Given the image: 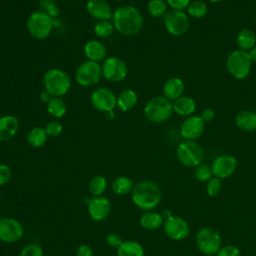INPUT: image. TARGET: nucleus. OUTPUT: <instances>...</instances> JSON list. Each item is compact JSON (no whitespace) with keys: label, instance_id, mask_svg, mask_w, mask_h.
I'll return each mask as SVG.
<instances>
[{"label":"nucleus","instance_id":"obj_1","mask_svg":"<svg viewBox=\"0 0 256 256\" xmlns=\"http://www.w3.org/2000/svg\"><path fill=\"white\" fill-rule=\"evenodd\" d=\"M111 20L115 30L124 36L136 35L144 26L143 15L132 5L117 7L113 11Z\"/></svg>","mask_w":256,"mask_h":256},{"label":"nucleus","instance_id":"obj_2","mask_svg":"<svg viewBox=\"0 0 256 256\" xmlns=\"http://www.w3.org/2000/svg\"><path fill=\"white\" fill-rule=\"evenodd\" d=\"M162 198V192L158 184L150 180H144L134 185L132 201L134 205L144 211H152L158 206Z\"/></svg>","mask_w":256,"mask_h":256},{"label":"nucleus","instance_id":"obj_3","mask_svg":"<svg viewBox=\"0 0 256 256\" xmlns=\"http://www.w3.org/2000/svg\"><path fill=\"white\" fill-rule=\"evenodd\" d=\"M55 20L44 10L33 11L26 20V28L32 38L44 40L52 33Z\"/></svg>","mask_w":256,"mask_h":256},{"label":"nucleus","instance_id":"obj_4","mask_svg":"<svg viewBox=\"0 0 256 256\" xmlns=\"http://www.w3.org/2000/svg\"><path fill=\"white\" fill-rule=\"evenodd\" d=\"M43 86L44 90L51 96L62 97L71 88V78L68 73L60 68H50L44 73Z\"/></svg>","mask_w":256,"mask_h":256},{"label":"nucleus","instance_id":"obj_5","mask_svg":"<svg viewBox=\"0 0 256 256\" xmlns=\"http://www.w3.org/2000/svg\"><path fill=\"white\" fill-rule=\"evenodd\" d=\"M172 113V101L164 96H155L149 99L143 108L144 117L154 124H160L167 121Z\"/></svg>","mask_w":256,"mask_h":256},{"label":"nucleus","instance_id":"obj_6","mask_svg":"<svg viewBox=\"0 0 256 256\" xmlns=\"http://www.w3.org/2000/svg\"><path fill=\"white\" fill-rule=\"evenodd\" d=\"M226 67L232 77L242 80L250 74L252 60L248 52L236 49L227 56Z\"/></svg>","mask_w":256,"mask_h":256},{"label":"nucleus","instance_id":"obj_7","mask_svg":"<svg viewBox=\"0 0 256 256\" xmlns=\"http://www.w3.org/2000/svg\"><path fill=\"white\" fill-rule=\"evenodd\" d=\"M176 155L180 163L187 167H197L204 158L203 148L199 143L192 140H184L176 149Z\"/></svg>","mask_w":256,"mask_h":256},{"label":"nucleus","instance_id":"obj_8","mask_svg":"<svg viewBox=\"0 0 256 256\" xmlns=\"http://www.w3.org/2000/svg\"><path fill=\"white\" fill-rule=\"evenodd\" d=\"M221 235L212 227H203L196 234V245L205 255H214L222 247Z\"/></svg>","mask_w":256,"mask_h":256},{"label":"nucleus","instance_id":"obj_9","mask_svg":"<svg viewBox=\"0 0 256 256\" xmlns=\"http://www.w3.org/2000/svg\"><path fill=\"white\" fill-rule=\"evenodd\" d=\"M102 77L101 64L91 60L83 61L75 71L76 82L82 87L94 86Z\"/></svg>","mask_w":256,"mask_h":256},{"label":"nucleus","instance_id":"obj_10","mask_svg":"<svg viewBox=\"0 0 256 256\" xmlns=\"http://www.w3.org/2000/svg\"><path fill=\"white\" fill-rule=\"evenodd\" d=\"M163 24L166 31L172 36H182L189 29V18L184 11L169 10L163 17Z\"/></svg>","mask_w":256,"mask_h":256},{"label":"nucleus","instance_id":"obj_11","mask_svg":"<svg viewBox=\"0 0 256 256\" xmlns=\"http://www.w3.org/2000/svg\"><path fill=\"white\" fill-rule=\"evenodd\" d=\"M90 103L95 110L109 113L114 111L117 107V96L111 89L100 87L91 93Z\"/></svg>","mask_w":256,"mask_h":256},{"label":"nucleus","instance_id":"obj_12","mask_svg":"<svg viewBox=\"0 0 256 256\" xmlns=\"http://www.w3.org/2000/svg\"><path fill=\"white\" fill-rule=\"evenodd\" d=\"M102 76L110 82H121L128 74L127 64L119 57H107L101 64Z\"/></svg>","mask_w":256,"mask_h":256},{"label":"nucleus","instance_id":"obj_13","mask_svg":"<svg viewBox=\"0 0 256 256\" xmlns=\"http://www.w3.org/2000/svg\"><path fill=\"white\" fill-rule=\"evenodd\" d=\"M165 234L172 240L180 241L185 239L190 232L189 224L187 221L180 217L171 215L167 217L163 223Z\"/></svg>","mask_w":256,"mask_h":256},{"label":"nucleus","instance_id":"obj_14","mask_svg":"<svg viewBox=\"0 0 256 256\" xmlns=\"http://www.w3.org/2000/svg\"><path fill=\"white\" fill-rule=\"evenodd\" d=\"M22 224L11 217L0 218V240L5 243H14L23 236Z\"/></svg>","mask_w":256,"mask_h":256},{"label":"nucleus","instance_id":"obj_15","mask_svg":"<svg viewBox=\"0 0 256 256\" xmlns=\"http://www.w3.org/2000/svg\"><path fill=\"white\" fill-rule=\"evenodd\" d=\"M237 160L229 154H222L217 156L211 165L212 174L219 179H226L230 177L237 168Z\"/></svg>","mask_w":256,"mask_h":256},{"label":"nucleus","instance_id":"obj_16","mask_svg":"<svg viewBox=\"0 0 256 256\" xmlns=\"http://www.w3.org/2000/svg\"><path fill=\"white\" fill-rule=\"evenodd\" d=\"M205 122L198 115H191L184 119L180 126V134L185 140L195 141L205 130Z\"/></svg>","mask_w":256,"mask_h":256},{"label":"nucleus","instance_id":"obj_17","mask_svg":"<svg viewBox=\"0 0 256 256\" xmlns=\"http://www.w3.org/2000/svg\"><path fill=\"white\" fill-rule=\"evenodd\" d=\"M88 214L94 221L106 219L111 210L110 201L103 196H96L88 201Z\"/></svg>","mask_w":256,"mask_h":256},{"label":"nucleus","instance_id":"obj_18","mask_svg":"<svg viewBox=\"0 0 256 256\" xmlns=\"http://www.w3.org/2000/svg\"><path fill=\"white\" fill-rule=\"evenodd\" d=\"M86 10L91 17L98 21L112 19L113 11L105 0H88L86 3Z\"/></svg>","mask_w":256,"mask_h":256},{"label":"nucleus","instance_id":"obj_19","mask_svg":"<svg viewBox=\"0 0 256 256\" xmlns=\"http://www.w3.org/2000/svg\"><path fill=\"white\" fill-rule=\"evenodd\" d=\"M20 127L19 119L14 115H4L0 117V142L11 140Z\"/></svg>","mask_w":256,"mask_h":256},{"label":"nucleus","instance_id":"obj_20","mask_svg":"<svg viewBox=\"0 0 256 256\" xmlns=\"http://www.w3.org/2000/svg\"><path fill=\"white\" fill-rule=\"evenodd\" d=\"M84 55L87 60L94 62H103L107 58V48L99 40H89L84 45Z\"/></svg>","mask_w":256,"mask_h":256},{"label":"nucleus","instance_id":"obj_21","mask_svg":"<svg viewBox=\"0 0 256 256\" xmlns=\"http://www.w3.org/2000/svg\"><path fill=\"white\" fill-rule=\"evenodd\" d=\"M185 90L184 82L179 77H170L163 85V96L170 101H174L183 96Z\"/></svg>","mask_w":256,"mask_h":256},{"label":"nucleus","instance_id":"obj_22","mask_svg":"<svg viewBox=\"0 0 256 256\" xmlns=\"http://www.w3.org/2000/svg\"><path fill=\"white\" fill-rule=\"evenodd\" d=\"M235 125L244 132H254L256 130V112L242 110L235 116Z\"/></svg>","mask_w":256,"mask_h":256},{"label":"nucleus","instance_id":"obj_23","mask_svg":"<svg viewBox=\"0 0 256 256\" xmlns=\"http://www.w3.org/2000/svg\"><path fill=\"white\" fill-rule=\"evenodd\" d=\"M173 112L180 116H191L196 110V102L190 96H181L172 102Z\"/></svg>","mask_w":256,"mask_h":256},{"label":"nucleus","instance_id":"obj_24","mask_svg":"<svg viewBox=\"0 0 256 256\" xmlns=\"http://www.w3.org/2000/svg\"><path fill=\"white\" fill-rule=\"evenodd\" d=\"M138 102V95L132 89H125L117 96V108L122 112L132 110Z\"/></svg>","mask_w":256,"mask_h":256},{"label":"nucleus","instance_id":"obj_25","mask_svg":"<svg viewBox=\"0 0 256 256\" xmlns=\"http://www.w3.org/2000/svg\"><path fill=\"white\" fill-rule=\"evenodd\" d=\"M236 43L238 49L248 52L256 45V34L251 29L243 28L237 33Z\"/></svg>","mask_w":256,"mask_h":256},{"label":"nucleus","instance_id":"obj_26","mask_svg":"<svg viewBox=\"0 0 256 256\" xmlns=\"http://www.w3.org/2000/svg\"><path fill=\"white\" fill-rule=\"evenodd\" d=\"M163 223L164 220L162 214L154 211H146L140 217V225L147 230H156L160 228Z\"/></svg>","mask_w":256,"mask_h":256},{"label":"nucleus","instance_id":"obj_27","mask_svg":"<svg viewBox=\"0 0 256 256\" xmlns=\"http://www.w3.org/2000/svg\"><path fill=\"white\" fill-rule=\"evenodd\" d=\"M48 113L56 119L62 118L67 113V104L62 99V97L52 96L50 100L46 103Z\"/></svg>","mask_w":256,"mask_h":256},{"label":"nucleus","instance_id":"obj_28","mask_svg":"<svg viewBox=\"0 0 256 256\" xmlns=\"http://www.w3.org/2000/svg\"><path fill=\"white\" fill-rule=\"evenodd\" d=\"M117 256H144V249L142 245L136 241H123L117 248Z\"/></svg>","mask_w":256,"mask_h":256},{"label":"nucleus","instance_id":"obj_29","mask_svg":"<svg viewBox=\"0 0 256 256\" xmlns=\"http://www.w3.org/2000/svg\"><path fill=\"white\" fill-rule=\"evenodd\" d=\"M48 135L43 127H34L27 134V143L33 148H40L47 142Z\"/></svg>","mask_w":256,"mask_h":256},{"label":"nucleus","instance_id":"obj_30","mask_svg":"<svg viewBox=\"0 0 256 256\" xmlns=\"http://www.w3.org/2000/svg\"><path fill=\"white\" fill-rule=\"evenodd\" d=\"M134 183L131 178L127 176H120L112 183V190L117 195H126L133 190Z\"/></svg>","mask_w":256,"mask_h":256},{"label":"nucleus","instance_id":"obj_31","mask_svg":"<svg viewBox=\"0 0 256 256\" xmlns=\"http://www.w3.org/2000/svg\"><path fill=\"white\" fill-rule=\"evenodd\" d=\"M114 25L112 23V21L110 20H100L97 21L96 24L94 25L93 31L94 34L98 37V38H108L109 36L112 35L113 31H114Z\"/></svg>","mask_w":256,"mask_h":256},{"label":"nucleus","instance_id":"obj_32","mask_svg":"<svg viewBox=\"0 0 256 256\" xmlns=\"http://www.w3.org/2000/svg\"><path fill=\"white\" fill-rule=\"evenodd\" d=\"M107 187V179L102 175L94 176L89 182V192L96 196H101Z\"/></svg>","mask_w":256,"mask_h":256},{"label":"nucleus","instance_id":"obj_33","mask_svg":"<svg viewBox=\"0 0 256 256\" xmlns=\"http://www.w3.org/2000/svg\"><path fill=\"white\" fill-rule=\"evenodd\" d=\"M167 6L165 0H150L147 4V11L152 17L160 18L167 13Z\"/></svg>","mask_w":256,"mask_h":256},{"label":"nucleus","instance_id":"obj_34","mask_svg":"<svg viewBox=\"0 0 256 256\" xmlns=\"http://www.w3.org/2000/svg\"><path fill=\"white\" fill-rule=\"evenodd\" d=\"M187 12H188L189 16L196 18V19H200V18H203L204 16H206V14L208 12V6L205 2H203L201 0L191 1L189 6L187 7Z\"/></svg>","mask_w":256,"mask_h":256},{"label":"nucleus","instance_id":"obj_35","mask_svg":"<svg viewBox=\"0 0 256 256\" xmlns=\"http://www.w3.org/2000/svg\"><path fill=\"white\" fill-rule=\"evenodd\" d=\"M194 173H195L196 179L201 182L209 181L213 176L211 167H209L208 165H205V164H200L197 167H195Z\"/></svg>","mask_w":256,"mask_h":256},{"label":"nucleus","instance_id":"obj_36","mask_svg":"<svg viewBox=\"0 0 256 256\" xmlns=\"http://www.w3.org/2000/svg\"><path fill=\"white\" fill-rule=\"evenodd\" d=\"M221 189H222L221 179H219L217 177H213L209 181H207L206 192L209 196H211V197L217 196L220 193Z\"/></svg>","mask_w":256,"mask_h":256},{"label":"nucleus","instance_id":"obj_37","mask_svg":"<svg viewBox=\"0 0 256 256\" xmlns=\"http://www.w3.org/2000/svg\"><path fill=\"white\" fill-rule=\"evenodd\" d=\"M44 129H45V131H46V133L49 137H57L62 133L63 126L59 121L52 120V121H49L45 125Z\"/></svg>","mask_w":256,"mask_h":256},{"label":"nucleus","instance_id":"obj_38","mask_svg":"<svg viewBox=\"0 0 256 256\" xmlns=\"http://www.w3.org/2000/svg\"><path fill=\"white\" fill-rule=\"evenodd\" d=\"M19 256H43V249L36 243H30L21 250Z\"/></svg>","mask_w":256,"mask_h":256},{"label":"nucleus","instance_id":"obj_39","mask_svg":"<svg viewBox=\"0 0 256 256\" xmlns=\"http://www.w3.org/2000/svg\"><path fill=\"white\" fill-rule=\"evenodd\" d=\"M217 256H241V252L234 245H225L219 249Z\"/></svg>","mask_w":256,"mask_h":256},{"label":"nucleus","instance_id":"obj_40","mask_svg":"<svg viewBox=\"0 0 256 256\" xmlns=\"http://www.w3.org/2000/svg\"><path fill=\"white\" fill-rule=\"evenodd\" d=\"M165 2L172 10L184 11V9H187L191 3V0H165Z\"/></svg>","mask_w":256,"mask_h":256},{"label":"nucleus","instance_id":"obj_41","mask_svg":"<svg viewBox=\"0 0 256 256\" xmlns=\"http://www.w3.org/2000/svg\"><path fill=\"white\" fill-rule=\"evenodd\" d=\"M11 168L6 164H0V186L5 185L11 179Z\"/></svg>","mask_w":256,"mask_h":256},{"label":"nucleus","instance_id":"obj_42","mask_svg":"<svg viewBox=\"0 0 256 256\" xmlns=\"http://www.w3.org/2000/svg\"><path fill=\"white\" fill-rule=\"evenodd\" d=\"M106 243L110 246V247H113V248H118L122 243V239L121 237L118 235V234H115V233H110L107 235L106 237Z\"/></svg>","mask_w":256,"mask_h":256},{"label":"nucleus","instance_id":"obj_43","mask_svg":"<svg viewBox=\"0 0 256 256\" xmlns=\"http://www.w3.org/2000/svg\"><path fill=\"white\" fill-rule=\"evenodd\" d=\"M200 117L205 123H208L215 118V110L212 108H206L202 111Z\"/></svg>","mask_w":256,"mask_h":256},{"label":"nucleus","instance_id":"obj_44","mask_svg":"<svg viewBox=\"0 0 256 256\" xmlns=\"http://www.w3.org/2000/svg\"><path fill=\"white\" fill-rule=\"evenodd\" d=\"M76 256H93L92 248L88 245H80L76 250Z\"/></svg>","mask_w":256,"mask_h":256},{"label":"nucleus","instance_id":"obj_45","mask_svg":"<svg viewBox=\"0 0 256 256\" xmlns=\"http://www.w3.org/2000/svg\"><path fill=\"white\" fill-rule=\"evenodd\" d=\"M44 11H45L47 14H49L53 19H54L55 17H57L58 14H59V8H58V6H57L56 4H54V3H48V5L46 6V8H45Z\"/></svg>","mask_w":256,"mask_h":256},{"label":"nucleus","instance_id":"obj_46","mask_svg":"<svg viewBox=\"0 0 256 256\" xmlns=\"http://www.w3.org/2000/svg\"><path fill=\"white\" fill-rule=\"evenodd\" d=\"M51 97H52V96H51L46 90L42 91L41 94H40V99H41L43 102H45V103H47V102L50 100Z\"/></svg>","mask_w":256,"mask_h":256},{"label":"nucleus","instance_id":"obj_47","mask_svg":"<svg viewBox=\"0 0 256 256\" xmlns=\"http://www.w3.org/2000/svg\"><path fill=\"white\" fill-rule=\"evenodd\" d=\"M248 53H249V56H250L252 62H256V45Z\"/></svg>","mask_w":256,"mask_h":256},{"label":"nucleus","instance_id":"obj_48","mask_svg":"<svg viewBox=\"0 0 256 256\" xmlns=\"http://www.w3.org/2000/svg\"><path fill=\"white\" fill-rule=\"evenodd\" d=\"M208 1H210L211 3H218V2H220L222 0H208Z\"/></svg>","mask_w":256,"mask_h":256},{"label":"nucleus","instance_id":"obj_49","mask_svg":"<svg viewBox=\"0 0 256 256\" xmlns=\"http://www.w3.org/2000/svg\"><path fill=\"white\" fill-rule=\"evenodd\" d=\"M114 1H117V2H120V1H123V0H114Z\"/></svg>","mask_w":256,"mask_h":256},{"label":"nucleus","instance_id":"obj_50","mask_svg":"<svg viewBox=\"0 0 256 256\" xmlns=\"http://www.w3.org/2000/svg\"><path fill=\"white\" fill-rule=\"evenodd\" d=\"M255 1H256V0H255Z\"/></svg>","mask_w":256,"mask_h":256}]
</instances>
